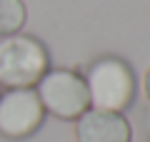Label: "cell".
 Returning <instances> with one entry per match:
<instances>
[{"instance_id":"obj_1","label":"cell","mask_w":150,"mask_h":142,"mask_svg":"<svg viewBox=\"0 0 150 142\" xmlns=\"http://www.w3.org/2000/svg\"><path fill=\"white\" fill-rule=\"evenodd\" d=\"M85 87L90 107L108 112H125L138 97V75L133 65L118 55H100L85 70Z\"/></svg>"},{"instance_id":"obj_2","label":"cell","mask_w":150,"mask_h":142,"mask_svg":"<svg viewBox=\"0 0 150 142\" xmlns=\"http://www.w3.org/2000/svg\"><path fill=\"white\" fill-rule=\"evenodd\" d=\"M48 70V47L38 37L23 32L0 37V85H5L8 90L35 87Z\"/></svg>"},{"instance_id":"obj_3","label":"cell","mask_w":150,"mask_h":142,"mask_svg":"<svg viewBox=\"0 0 150 142\" xmlns=\"http://www.w3.org/2000/svg\"><path fill=\"white\" fill-rule=\"evenodd\" d=\"M35 92L40 97L45 115H53L58 120H78L85 110H90V97H88L85 77L78 70L55 67L48 70L38 80Z\"/></svg>"},{"instance_id":"obj_4","label":"cell","mask_w":150,"mask_h":142,"mask_svg":"<svg viewBox=\"0 0 150 142\" xmlns=\"http://www.w3.org/2000/svg\"><path fill=\"white\" fill-rule=\"evenodd\" d=\"M45 120L35 87H18L0 95V135L8 140H25L35 135Z\"/></svg>"},{"instance_id":"obj_5","label":"cell","mask_w":150,"mask_h":142,"mask_svg":"<svg viewBox=\"0 0 150 142\" xmlns=\"http://www.w3.org/2000/svg\"><path fill=\"white\" fill-rule=\"evenodd\" d=\"M75 142H133V125L123 112L90 107L75 120Z\"/></svg>"},{"instance_id":"obj_6","label":"cell","mask_w":150,"mask_h":142,"mask_svg":"<svg viewBox=\"0 0 150 142\" xmlns=\"http://www.w3.org/2000/svg\"><path fill=\"white\" fill-rule=\"evenodd\" d=\"M28 20L23 0H0V37L18 35Z\"/></svg>"},{"instance_id":"obj_7","label":"cell","mask_w":150,"mask_h":142,"mask_svg":"<svg viewBox=\"0 0 150 142\" xmlns=\"http://www.w3.org/2000/svg\"><path fill=\"white\" fill-rule=\"evenodd\" d=\"M143 92H145V97H148V102H150V65H148V70H145V75H143Z\"/></svg>"},{"instance_id":"obj_8","label":"cell","mask_w":150,"mask_h":142,"mask_svg":"<svg viewBox=\"0 0 150 142\" xmlns=\"http://www.w3.org/2000/svg\"><path fill=\"white\" fill-rule=\"evenodd\" d=\"M145 122H148V130H150V105H148V115H145Z\"/></svg>"}]
</instances>
